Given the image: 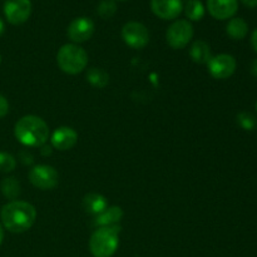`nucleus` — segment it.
Returning <instances> with one entry per match:
<instances>
[{"mask_svg":"<svg viewBox=\"0 0 257 257\" xmlns=\"http://www.w3.org/2000/svg\"><path fill=\"white\" fill-rule=\"evenodd\" d=\"M4 14L10 24H24L32 14V2L30 0H5Z\"/></svg>","mask_w":257,"mask_h":257,"instance_id":"6e6552de","label":"nucleus"},{"mask_svg":"<svg viewBox=\"0 0 257 257\" xmlns=\"http://www.w3.org/2000/svg\"><path fill=\"white\" fill-rule=\"evenodd\" d=\"M29 180L34 187L47 191L53 190L58 185L59 175H58L57 170L52 166L39 165L30 170Z\"/></svg>","mask_w":257,"mask_h":257,"instance_id":"423d86ee","label":"nucleus"},{"mask_svg":"<svg viewBox=\"0 0 257 257\" xmlns=\"http://www.w3.org/2000/svg\"><path fill=\"white\" fill-rule=\"evenodd\" d=\"M208 72L215 79H227L235 73L236 59L230 54L215 55L207 63Z\"/></svg>","mask_w":257,"mask_h":257,"instance_id":"1a4fd4ad","label":"nucleus"},{"mask_svg":"<svg viewBox=\"0 0 257 257\" xmlns=\"http://www.w3.org/2000/svg\"><path fill=\"white\" fill-rule=\"evenodd\" d=\"M237 123L241 128L245 131H252L256 128L257 120L251 113L248 112H241L237 115Z\"/></svg>","mask_w":257,"mask_h":257,"instance_id":"4be33fe9","label":"nucleus"},{"mask_svg":"<svg viewBox=\"0 0 257 257\" xmlns=\"http://www.w3.org/2000/svg\"><path fill=\"white\" fill-rule=\"evenodd\" d=\"M98 15L103 19H109L117 12V4L114 0H102L97 8Z\"/></svg>","mask_w":257,"mask_h":257,"instance_id":"412c9836","label":"nucleus"},{"mask_svg":"<svg viewBox=\"0 0 257 257\" xmlns=\"http://www.w3.org/2000/svg\"><path fill=\"white\" fill-rule=\"evenodd\" d=\"M83 207H84L85 212L89 215L98 216L109 206H108V201L104 196L99 195V193H88L83 198Z\"/></svg>","mask_w":257,"mask_h":257,"instance_id":"4468645a","label":"nucleus"},{"mask_svg":"<svg viewBox=\"0 0 257 257\" xmlns=\"http://www.w3.org/2000/svg\"><path fill=\"white\" fill-rule=\"evenodd\" d=\"M153 14L163 20L176 19L183 10L182 0H151Z\"/></svg>","mask_w":257,"mask_h":257,"instance_id":"9b49d317","label":"nucleus"},{"mask_svg":"<svg viewBox=\"0 0 257 257\" xmlns=\"http://www.w3.org/2000/svg\"><path fill=\"white\" fill-rule=\"evenodd\" d=\"M123 211L118 206H112L103 211L100 215L95 216V225L99 227H107V226H115L122 221Z\"/></svg>","mask_w":257,"mask_h":257,"instance_id":"2eb2a0df","label":"nucleus"},{"mask_svg":"<svg viewBox=\"0 0 257 257\" xmlns=\"http://www.w3.org/2000/svg\"><path fill=\"white\" fill-rule=\"evenodd\" d=\"M87 79L93 87L104 88L109 82V75L100 68H90L87 73Z\"/></svg>","mask_w":257,"mask_h":257,"instance_id":"aec40b11","label":"nucleus"},{"mask_svg":"<svg viewBox=\"0 0 257 257\" xmlns=\"http://www.w3.org/2000/svg\"><path fill=\"white\" fill-rule=\"evenodd\" d=\"M190 55L192 60L198 64H207L212 58L211 54V48L208 43L205 40H196L190 49Z\"/></svg>","mask_w":257,"mask_h":257,"instance_id":"dca6fc26","label":"nucleus"},{"mask_svg":"<svg viewBox=\"0 0 257 257\" xmlns=\"http://www.w3.org/2000/svg\"><path fill=\"white\" fill-rule=\"evenodd\" d=\"M251 44H252L253 50L257 53V29L253 30L252 35H251Z\"/></svg>","mask_w":257,"mask_h":257,"instance_id":"393cba45","label":"nucleus"},{"mask_svg":"<svg viewBox=\"0 0 257 257\" xmlns=\"http://www.w3.org/2000/svg\"><path fill=\"white\" fill-rule=\"evenodd\" d=\"M94 23L92 19L85 17L77 18L69 24L67 34L69 39L74 43H84L92 38L94 33Z\"/></svg>","mask_w":257,"mask_h":257,"instance_id":"9d476101","label":"nucleus"},{"mask_svg":"<svg viewBox=\"0 0 257 257\" xmlns=\"http://www.w3.org/2000/svg\"><path fill=\"white\" fill-rule=\"evenodd\" d=\"M120 226L98 227L89 240V250L94 257H112L119 246Z\"/></svg>","mask_w":257,"mask_h":257,"instance_id":"7ed1b4c3","label":"nucleus"},{"mask_svg":"<svg viewBox=\"0 0 257 257\" xmlns=\"http://www.w3.org/2000/svg\"><path fill=\"white\" fill-rule=\"evenodd\" d=\"M226 33L235 40H241L247 35L248 25L242 18H232L226 25Z\"/></svg>","mask_w":257,"mask_h":257,"instance_id":"f3484780","label":"nucleus"},{"mask_svg":"<svg viewBox=\"0 0 257 257\" xmlns=\"http://www.w3.org/2000/svg\"><path fill=\"white\" fill-rule=\"evenodd\" d=\"M246 7L248 8H256L257 7V0H241Z\"/></svg>","mask_w":257,"mask_h":257,"instance_id":"a878e982","label":"nucleus"},{"mask_svg":"<svg viewBox=\"0 0 257 257\" xmlns=\"http://www.w3.org/2000/svg\"><path fill=\"white\" fill-rule=\"evenodd\" d=\"M9 113V102L4 95L0 94V118L5 117Z\"/></svg>","mask_w":257,"mask_h":257,"instance_id":"b1692460","label":"nucleus"},{"mask_svg":"<svg viewBox=\"0 0 257 257\" xmlns=\"http://www.w3.org/2000/svg\"><path fill=\"white\" fill-rule=\"evenodd\" d=\"M193 38V27L188 20L181 19L172 23L166 33L168 45L173 49H182Z\"/></svg>","mask_w":257,"mask_h":257,"instance_id":"39448f33","label":"nucleus"},{"mask_svg":"<svg viewBox=\"0 0 257 257\" xmlns=\"http://www.w3.org/2000/svg\"><path fill=\"white\" fill-rule=\"evenodd\" d=\"M14 135L27 147H42L49 138V127L40 117L25 115L15 124Z\"/></svg>","mask_w":257,"mask_h":257,"instance_id":"f03ea898","label":"nucleus"},{"mask_svg":"<svg viewBox=\"0 0 257 257\" xmlns=\"http://www.w3.org/2000/svg\"><path fill=\"white\" fill-rule=\"evenodd\" d=\"M120 2H124V0H120Z\"/></svg>","mask_w":257,"mask_h":257,"instance_id":"2f4dec72","label":"nucleus"},{"mask_svg":"<svg viewBox=\"0 0 257 257\" xmlns=\"http://www.w3.org/2000/svg\"><path fill=\"white\" fill-rule=\"evenodd\" d=\"M57 63L67 74H79L87 68L88 54L79 45L65 44L58 52Z\"/></svg>","mask_w":257,"mask_h":257,"instance_id":"20e7f679","label":"nucleus"},{"mask_svg":"<svg viewBox=\"0 0 257 257\" xmlns=\"http://www.w3.org/2000/svg\"><path fill=\"white\" fill-rule=\"evenodd\" d=\"M4 30H5L4 22H3V20L0 19V35H3V33H4Z\"/></svg>","mask_w":257,"mask_h":257,"instance_id":"c85d7f7f","label":"nucleus"},{"mask_svg":"<svg viewBox=\"0 0 257 257\" xmlns=\"http://www.w3.org/2000/svg\"><path fill=\"white\" fill-rule=\"evenodd\" d=\"M210 14L217 20H226L232 18L238 9L237 0H207Z\"/></svg>","mask_w":257,"mask_h":257,"instance_id":"f8f14e48","label":"nucleus"},{"mask_svg":"<svg viewBox=\"0 0 257 257\" xmlns=\"http://www.w3.org/2000/svg\"><path fill=\"white\" fill-rule=\"evenodd\" d=\"M17 166V161L10 153L0 152V172H12Z\"/></svg>","mask_w":257,"mask_h":257,"instance_id":"5701e85b","label":"nucleus"},{"mask_svg":"<svg viewBox=\"0 0 257 257\" xmlns=\"http://www.w3.org/2000/svg\"><path fill=\"white\" fill-rule=\"evenodd\" d=\"M2 223L13 233H23L30 230L37 220V210L25 201H10L0 211Z\"/></svg>","mask_w":257,"mask_h":257,"instance_id":"f257e3e1","label":"nucleus"},{"mask_svg":"<svg viewBox=\"0 0 257 257\" xmlns=\"http://www.w3.org/2000/svg\"><path fill=\"white\" fill-rule=\"evenodd\" d=\"M0 62H2V55H0Z\"/></svg>","mask_w":257,"mask_h":257,"instance_id":"c756f323","label":"nucleus"},{"mask_svg":"<svg viewBox=\"0 0 257 257\" xmlns=\"http://www.w3.org/2000/svg\"><path fill=\"white\" fill-rule=\"evenodd\" d=\"M256 110H257V103H256Z\"/></svg>","mask_w":257,"mask_h":257,"instance_id":"7c9ffc66","label":"nucleus"},{"mask_svg":"<svg viewBox=\"0 0 257 257\" xmlns=\"http://www.w3.org/2000/svg\"><path fill=\"white\" fill-rule=\"evenodd\" d=\"M186 17L192 22H198L205 17V7L201 0H186L183 4Z\"/></svg>","mask_w":257,"mask_h":257,"instance_id":"a211bd4d","label":"nucleus"},{"mask_svg":"<svg viewBox=\"0 0 257 257\" xmlns=\"http://www.w3.org/2000/svg\"><path fill=\"white\" fill-rule=\"evenodd\" d=\"M52 146L58 151L72 150L78 142V133L70 127H59L52 135Z\"/></svg>","mask_w":257,"mask_h":257,"instance_id":"ddd939ff","label":"nucleus"},{"mask_svg":"<svg viewBox=\"0 0 257 257\" xmlns=\"http://www.w3.org/2000/svg\"><path fill=\"white\" fill-rule=\"evenodd\" d=\"M0 188H2V192L8 200L17 201V198L20 196V183L19 181L15 177H7L3 180L2 185H0Z\"/></svg>","mask_w":257,"mask_h":257,"instance_id":"6ab92c4d","label":"nucleus"},{"mask_svg":"<svg viewBox=\"0 0 257 257\" xmlns=\"http://www.w3.org/2000/svg\"><path fill=\"white\" fill-rule=\"evenodd\" d=\"M251 73H252L253 75H256V77H257V59L253 60L252 65H251Z\"/></svg>","mask_w":257,"mask_h":257,"instance_id":"bb28decb","label":"nucleus"},{"mask_svg":"<svg viewBox=\"0 0 257 257\" xmlns=\"http://www.w3.org/2000/svg\"><path fill=\"white\" fill-rule=\"evenodd\" d=\"M122 38L128 47L142 49L150 42V33L142 23L128 22L122 28Z\"/></svg>","mask_w":257,"mask_h":257,"instance_id":"0eeeda50","label":"nucleus"},{"mask_svg":"<svg viewBox=\"0 0 257 257\" xmlns=\"http://www.w3.org/2000/svg\"><path fill=\"white\" fill-rule=\"evenodd\" d=\"M3 238H4V230H3V225L0 223V245L3 242Z\"/></svg>","mask_w":257,"mask_h":257,"instance_id":"cd10ccee","label":"nucleus"}]
</instances>
